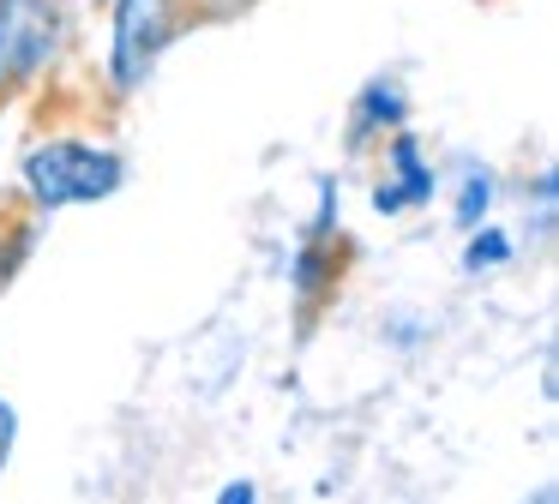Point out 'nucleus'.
<instances>
[{"label": "nucleus", "instance_id": "obj_1", "mask_svg": "<svg viewBox=\"0 0 559 504\" xmlns=\"http://www.w3.org/2000/svg\"><path fill=\"white\" fill-rule=\"evenodd\" d=\"M25 180L43 204H91V199H109V192L121 187V156L61 139V144H43V151L31 156Z\"/></svg>", "mask_w": 559, "mask_h": 504}, {"label": "nucleus", "instance_id": "obj_2", "mask_svg": "<svg viewBox=\"0 0 559 504\" xmlns=\"http://www.w3.org/2000/svg\"><path fill=\"white\" fill-rule=\"evenodd\" d=\"M55 36V0H0V79H25L31 67H43Z\"/></svg>", "mask_w": 559, "mask_h": 504}, {"label": "nucleus", "instance_id": "obj_3", "mask_svg": "<svg viewBox=\"0 0 559 504\" xmlns=\"http://www.w3.org/2000/svg\"><path fill=\"white\" fill-rule=\"evenodd\" d=\"M169 43V0H121L115 12V79L139 84Z\"/></svg>", "mask_w": 559, "mask_h": 504}, {"label": "nucleus", "instance_id": "obj_4", "mask_svg": "<svg viewBox=\"0 0 559 504\" xmlns=\"http://www.w3.org/2000/svg\"><path fill=\"white\" fill-rule=\"evenodd\" d=\"M397 168H403V187H379V211H397V204H415L433 192V175L415 163V144H397Z\"/></svg>", "mask_w": 559, "mask_h": 504}, {"label": "nucleus", "instance_id": "obj_5", "mask_svg": "<svg viewBox=\"0 0 559 504\" xmlns=\"http://www.w3.org/2000/svg\"><path fill=\"white\" fill-rule=\"evenodd\" d=\"M7 456H13V408L0 403V463H7Z\"/></svg>", "mask_w": 559, "mask_h": 504}, {"label": "nucleus", "instance_id": "obj_6", "mask_svg": "<svg viewBox=\"0 0 559 504\" xmlns=\"http://www.w3.org/2000/svg\"><path fill=\"white\" fill-rule=\"evenodd\" d=\"M481 240H487V247H469V264H493L499 252H506V247H499V235H481Z\"/></svg>", "mask_w": 559, "mask_h": 504}]
</instances>
